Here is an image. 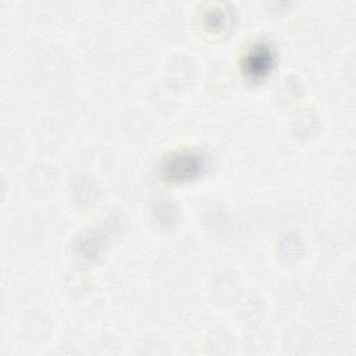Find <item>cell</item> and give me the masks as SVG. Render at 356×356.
<instances>
[{
    "label": "cell",
    "mask_w": 356,
    "mask_h": 356,
    "mask_svg": "<svg viewBox=\"0 0 356 356\" xmlns=\"http://www.w3.org/2000/svg\"><path fill=\"white\" fill-rule=\"evenodd\" d=\"M207 156L195 149L168 153L159 164V175L170 184H184L196 179L207 168Z\"/></svg>",
    "instance_id": "1"
},
{
    "label": "cell",
    "mask_w": 356,
    "mask_h": 356,
    "mask_svg": "<svg viewBox=\"0 0 356 356\" xmlns=\"http://www.w3.org/2000/svg\"><path fill=\"white\" fill-rule=\"evenodd\" d=\"M275 64V51L267 42L252 44L242 58L243 74L252 79H261L270 74Z\"/></svg>",
    "instance_id": "2"
}]
</instances>
